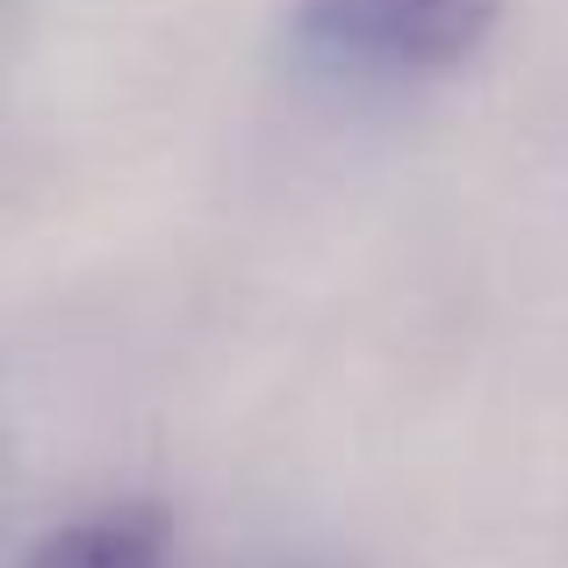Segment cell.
Instances as JSON below:
<instances>
[{"instance_id": "6da1fadb", "label": "cell", "mask_w": 568, "mask_h": 568, "mask_svg": "<svg viewBox=\"0 0 568 568\" xmlns=\"http://www.w3.org/2000/svg\"><path fill=\"white\" fill-rule=\"evenodd\" d=\"M504 22V0H288L295 65L338 87H417L468 65Z\"/></svg>"}, {"instance_id": "7a4b0ae2", "label": "cell", "mask_w": 568, "mask_h": 568, "mask_svg": "<svg viewBox=\"0 0 568 568\" xmlns=\"http://www.w3.org/2000/svg\"><path fill=\"white\" fill-rule=\"evenodd\" d=\"M173 518L152 497H115L94 511H72L22 555V568H166Z\"/></svg>"}]
</instances>
